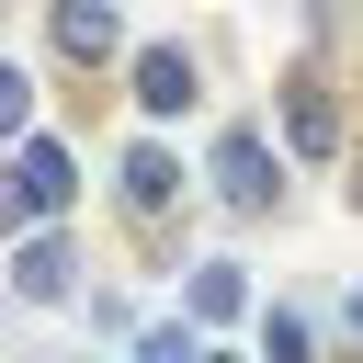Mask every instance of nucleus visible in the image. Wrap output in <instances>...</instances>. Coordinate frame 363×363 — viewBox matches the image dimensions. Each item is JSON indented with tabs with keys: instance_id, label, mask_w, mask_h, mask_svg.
<instances>
[{
	"instance_id": "11",
	"label": "nucleus",
	"mask_w": 363,
	"mask_h": 363,
	"mask_svg": "<svg viewBox=\"0 0 363 363\" xmlns=\"http://www.w3.org/2000/svg\"><path fill=\"white\" fill-rule=\"evenodd\" d=\"M23 125H34V79L0 57V136H23Z\"/></svg>"
},
{
	"instance_id": "10",
	"label": "nucleus",
	"mask_w": 363,
	"mask_h": 363,
	"mask_svg": "<svg viewBox=\"0 0 363 363\" xmlns=\"http://www.w3.org/2000/svg\"><path fill=\"white\" fill-rule=\"evenodd\" d=\"M136 363H204V340L170 318V329H147V340H136Z\"/></svg>"
},
{
	"instance_id": "5",
	"label": "nucleus",
	"mask_w": 363,
	"mask_h": 363,
	"mask_svg": "<svg viewBox=\"0 0 363 363\" xmlns=\"http://www.w3.org/2000/svg\"><path fill=\"white\" fill-rule=\"evenodd\" d=\"M11 193H23L34 216H68V193H79V159H68L57 136H23V170H11Z\"/></svg>"
},
{
	"instance_id": "7",
	"label": "nucleus",
	"mask_w": 363,
	"mask_h": 363,
	"mask_svg": "<svg viewBox=\"0 0 363 363\" xmlns=\"http://www.w3.org/2000/svg\"><path fill=\"white\" fill-rule=\"evenodd\" d=\"M11 295L57 306V295H68V250H57V238H23V250H11Z\"/></svg>"
},
{
	"instance_id": "4",
	"label": "nucleus",
	"mask_w": 363,
	"mask_h": 363,
	"mask_svg": "<svg viewBox=\"0 0 363 363\" xmlns=\"http://www.w3.org/2000/svg\"><path fill=\"white\" fill-rule=\"evenodd\" d=\"M57 57H68V68H113V57H125V23H113L102 0H57Z\"/></svg>"
},
{
	"instance_id": "15",
	"label": "nucleus",
	"mask_w": 363,
	"mask_h": 363,
	"mask_svg": "<svg viewBox=\"0 0 363 363\" xmlns=\"http://www.w3.org/2000/svg\"><path fill=\"white\" fill-rule=\"evenodd\" d=\"M352 170H363V159H352ZM352 204H363V182H352Z\"/></svg>"
},
{
	"instance_id": "12",
	"label": "nucleus",
	"mask_w": 363,
	"mask_h": 363,
	"mask_svg": "<svg viewBox=\"0 0 363 363\" xmlns=\"http://www.w3.org/2000/svg\"><path fill=\"white\" fill-rule=\"evenodd\" d=\"M340 329H352V340H363V284H352V295H340Z\"/></svg>"
},
{
	"instance_id": "14",
	"label": "nucleus",
	"mask_w": 363,
	"mask_h": 363,
	"mask_svg": "<svg viewBox=\"0 0 363 363\" xmlns=\"http://www.w3.org/2000/svg\"><path fill=\"white\" fill-rule=\"evenodd\" d=\"M204 363H238V352H204Z\"/></svg>"
},
{
	"instance_id": "9",
	"label": "nucleus",
	"mask_w": 363,
	"mask_h": 363,
	"mask_svg": "<svg viewBox=\"0 0 363 363\" xmlns=\"http://www.w3.org/2000/svg\"><path fill=\"white\" fill-rule=\"evenodd\" d=\"M261 363H318V340H306V318H295V306H272V318H261Z\"/></svg>"
},
{
	"instance_id": "2",
	"label": "nucleus",
	"mask_w": 363,
	"mask_h": 363,
	"mask_svg": "<svg viewBox=\"0 0 363 363\" xmlns=\"http://www.w3.org/2000/svg\"><path fill=\"white\" fill-rule=\"evenodd\" d=\"M125 91H136V113H147V125H170V113H193V91H204V68H193L182 45H136V68H125Z\"/></svg>"
},
{
	"instance_id": "1",
	"label": "nucleus",
	"mask_w": 363,
	"mask_h": 363,
	"mask_svg": "<svg viewBox=\"0 0 363 363\" xmlns=\"http://www.w3.org/2000/svg\"><path fill=\"white\" fill-rule=\"evenodd\" d=\"M216 204H227V216H272V204H284V147H272L261 125H227V136H216Z\"/></svg>"
},
{
	"instance_id": "8",
	"label": "nucleus",
	"mask_w": 363,
	"mask_h": 363,
	"mask_svg": "<svg viewBox=\"0 0 363 363\" xmlns=\"http://www.w3.org/2000/svg\"><path fill=\"white\" fill-rule=\"evenodd\" d=\"M238 306H250L238 261H204V272H193V318H238Z\"/></svg>"
},
{
	"instance_id": "6",
	"label": "nucleus",
	"mask_w": 363,
	"mask_h": 363,
	"mask_svg": "<svg viewBox=\"0 0 363 363\" xmlns=\"http://www.w3.org/2000/svg\"><path fill=\"white\" fill-rule=\"evenodd\" d=\"M170 204H182V170H170V147H125V216H147V227H159Z\"/></svg>"
},
{
	"instance_id": "3",
	"label": "nucleus",
	"mask_w": 363,
	"mask_h": 363,
	"mask_svg": "<svg viewBox=\"0 0 363 363\" xmlns=\"http://www.w3.org/2000/svg\"><path fill=\"white\" fill-rule=\"evenodd\" d=\"M284 136H295V159H329V147H340V102H329V79H318V68H295V79H284Z\"/></svg>"
},
{
	"instance_id": "13",
	"label": "nucleus",
	"mask_w": 363,
	"mask_h": 363,
	"mask_svg": "<svg viewBox=\"0 0 363 363\" xmlns=\"http://www.w3.org/2000/svg\"><path fill=\"white\" fill-rule=\"evenodd\" d=\"M23 216H34V204H23V193H0V227H23Z\"/></svg>"
}]
</instances>
